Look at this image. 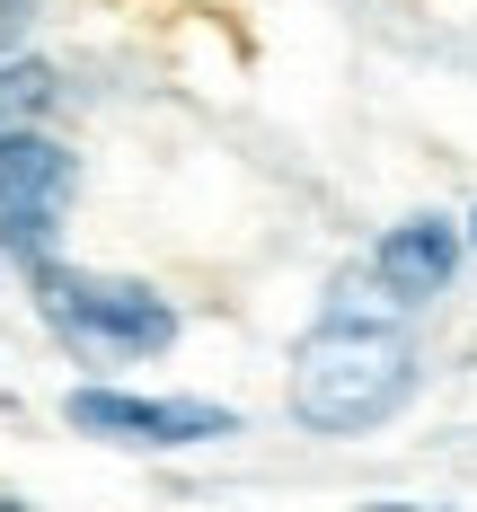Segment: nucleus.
Instances as JSON below:
<instances>
[{"label": "nucleus", "mask_w": 477, "mask_h": 512, "mask_svg": "<svg viewBox=\"0 0 477 512\" xmlns=\"http://www.w3.org/2000/svg\"><path fill=\"white\" fill-rule=\"evenodd\" d=\"M451 274H460V230H451L442 212H407V221L380 230V248H371V283H380V301H389V309L442 301Z\"/></svg>", "instance_id": "39448f33"}, {"label": "nucleus", "mask_w": 477, "mask_h": 512, "mask_svg": "<svg viewBox=\"0 0 477 512\" xmlns=\"http://www.w3.org/2000/svg\"><path fill=\"white\" fill-rule=\"evenodd\" d=\"M71 195H80V159L62 151L53 133L0 142V256H9L18 274H27L36 256H53Z\"/></svg>", "instance_id": "7ed1b4c3"}, {"label": "nucleus", "mask_w": 477, "mask_h": 512, "mask_svg": "<svg viewBox=\"0 0 477 512\" xmlns=\"http://www.w3.org/2000/svg\"><path fill=\"white\" fill-rule=\"evenodd\" d=\"M71 415V433H89V442H124V451H195V442H230L239 433V415L212 407V398H142V389H71L62 398Z\"/></svg>", "instance_id": "20e7f679"}, {"label": "nucleus", "mask_w": 477, "mask_h": 512, "mask_svg": "<svg viewBox=\"0 0 477 512\" xmlns=\"http://www.w3.org/2000/svg\"><path fill=\"white\" fill-rule=\"evenodd\" d=\"M53 106H62V80H53V62H36V53L0 62V142H18V133H45Z\"/></svg>", "instance_id": "423d86ee"}, {"label": "nucleus", "mask_w": 477, "mask_h": 512, "mask_svg": "<svg viewBox=\"0 0 477 512\" xmlns=\"http://www.w3.org/2000/svg\"><path fill=\"white\" fill-rule=\"evenodd\" d=\"M27 301L80 371H124V362H151L177 345V301L159 283H133V274H89V265L36 256Z\"/></svg>", "instance_id": "f03ea898"}, {"label": "nucleus", "mask_w": 477, "mask_h": 512, "mask_svg": "<svg viewBox=\"0 0 477 512\" xmlns=\"http://www.w3.org/2000/svg\"><path fill=\"white\" fill-rule=\"evenodd\" d=\"M469 239H477V212H469Z\"/></svg>", "instance_id": "6e6552de"}, {"label": "nucleus", "mask_w": 477, "mask_h": 512, "mask_svg": "<svg viewBox=\"0 0 477 512\" xmlns=\"http://www.w3.org/2000/svg\"><path fill=\"white\" fill-rule=\"evenodd\" d=\"M36 18V0H0V45H18V27Z\"/></svg>", "instance_id": "0eeeda50"}, {"label": "nucleus", "mask_w": 477, "mask_h": 512, "mask_svg": "<svg viewBox=\"0 0 477 512\" xmlns=\"http://www.w3.org/2000/svg\"><path fill=\"white\" fill-rule=\"evenodd\" d=\"M416 345L389 309L363 301H327L310 336L292 345V424L301 433H327V442H354V433H380L389 415L416 398Z\"/></svg>", "instance_id": "f257e3e1"}]
</instances>
